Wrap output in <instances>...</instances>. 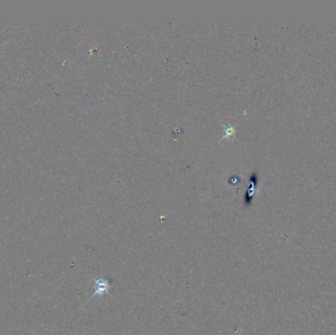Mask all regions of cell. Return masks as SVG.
Wrapping results in <instances>:
<instances>
[{
	"mask_svg": "<svg viewBox=\"0 0 336 335\" xmlns=\"http://www.w3.org/2000/svg\"><path fill=\"white\" fill-rule=\"evenodd\" d=\"M95 288H96L95 295L99 294V296H101V293L106 292V289L108 288L107 282H106V281H101V280H96V286H95Z\"/></svg>",
	"mask_w": 336,
	"mask_h": 335,
	"instance_id": "cell-1",
	"label": "cell"
}]
</instances>
